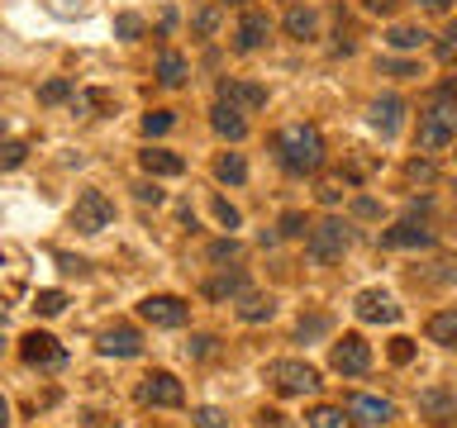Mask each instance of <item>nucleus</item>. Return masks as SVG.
I'll return each instance as SVG.
<instances>
[{
	"label": "nucleus",
	"mask_w": 457,
	"mask_h": 428,
	"mask_svg": "<svg viewBox=\"0 0 457 428\" xmlns=\"http://www.w3.org/2000/svg\"><path fill=\"white\" fill-rule=\"evenodd\" d=\"M271 148H277V162L291 171V177H310V171H320L324 162V138L314 124H286L277 138H271Z\"/></svg>",
	"instance_id": "1"
},
{
	"label": "nucleus",
	"mask_w": 457,
	"mask_h": 428,
	"mask_svg": "<svg viewBox=\"0 0 457 428\" xmlns=\"http://www.w3.org/2000/svg\"><path fill=\"white\" fill-rule=\"evenodd\" d=\"M348 243H353V234L343 219H320L305 238V252H310V262H338L348 252Z\"/></svg>",
	"instance_id": "2"
},
{
	"label": "nucleus",
	"mask_w": 457,
	"mask_h": 428,
	"mask_svg": "<svg viewBox=\"0 0 457 428\" xmlns=\"http://www.w3.org/2000/svg\"><path fill=\"white\" fill-rule=\"evenodd\" d=\"M267 381L277 385L281 395H314L320 391V371L310 362H295V357H281V362L267 366Z\"/></svg>",
	"instance_id": "3"
},
{
	"label": "nucleus",
	"mask_w": 457,
	"mask_h": 428,
	"mask_svg": "<svg viewBox=\"0 0 457 428\" xmlns=\"http://www.w3.org/2000/svg\"><path fill=\"white\" fill-rule=\"evenodd\" d=\"M110 224H114V200L105 191H81L77 210H71V228L77 234H105Z\"/></svg>",
	"instance_id": "4"
},
{
	"label": "nucleus",
	"mask_w": 457,
	"mask_h": 428,
	"mask_svg": "<svg viewBox=\"0 0 457 428\" xmlns=\"http://www.w3.org/2000/svg\"><path fill=\"white\" fill-rule=\"evenodd\" d=\"M448 143H457V110L438 100L428 114H420V148L424 152H443Z\"/></svg>",
	"instance_id": "5"
},
{
	"label": "nucleus",
	"mask_w": 457,
	"mask_h": 428,
	"mask_svg": "<svg viewBox=\"0 0 457 428\" xmlns=\"http://www.w3.org/2000/svg\"><path fill=\"white\" fill-rule=\"evenodd\" d=\"M138 399L143 405H157V409H177L186 399V391H181V381L171 376V371H148L143 385H138Z\"/></svg>",
	"instance_id": "6"
},
{
	"label": "nucleus",
	"mask_w": 457,
	"mask_h": 428,
	"mask_svg": "<svg viewBox=\"0 0 457 428\" xmlns=\"http://www.w3.org/2000/svg\"><path fill=\"white\" fill-rule=\"evenodd\" d=\"M138 314H143L153 328H181L186 319H191V305H186V300H177V295H148V300L138 305Z\"/></svg>",
	"instance_id": "7"
},
{
	"label": "nucleus",
	"mask_w": 457,
	"mask_h": 428,
	"mask_svg": "<svg viewBox=\"0 0 457 428\" xmlns=\"http://www.w3.org/2000/svg\"><path fill=\"white\" fill-rule=\"evenodd\" d=\"M371 366V348L357 333H343V342H334V371L338 376H367Z\"/></svg>",
	"instance_id": "8"
},
{
	"label": "nucleus",
	"mask_w": 457,
	"mask_h": 428,
	"mask_svg": "<svg viewBox=\"0 0 457 428\" xmlns=\"http://www.w3.org/2000/svg\"><path fill=\"white\" fill-rule=\"evenodd\" d=\"M20 357H24L29 366H43V371H57V366L67 362V352L57 348L53 333H29V338L20 342Z\"/></svg>",
	"instance_id": "9"
},
{
	"label": "nucleus",
	"mask_w": 457,
	"mask_h": 428,
	"mask_svg": "<svg viewBox=\"0 0 457 428\" xmlns=\"http://www.w3.org/2000/svg\"><path fill=\"white\" fill-rule=\"evenodd\" d=\"M367 119H371V128H377L381 138H395V134H400V119H405V100H400V95H381V100H371Z\"/></svg>",
	"instance_id": "10"
},
{
	"label": "nucleus",
	"mask_w": 457,
	"mask_h": 428,
	"mask_svg": "<svg viewBox=\"0 0 457 428\" xmlns=\"http://www.w3.org/2000/svg\"><path fill=\"white\" fill-rule=\"evenodd\" d=\"M357 319H367V324H395L400 319V305L386 291H362V295H357Z\"/></svg>",
	"instance_id": "11"
},
{
	"label": "nucleus",
	"mask_w": 457,
	"mask_h": 428,
	"mask_svg": "<svg viewBox=\"0 0 457 428\" xmlns=\"http://www.w3.org/2000/svg\"><path fill=\"white\" fill-rule=\"evenodd\" d=\"M267 34H271V20H267L262 10H248V14H243V20H238L234 48H238V53H257V48H262V43H267Z\"/></svg>",
	"instance_id": "12"
},
{
	"label": "nucleus",
	"mask_w": 457,
	"mask_h": 428,
	"mask_svg": "<svg viewBox=\"0 0 457 428\" xmlns=\"http://www.w3.org/2000/svg\"><path fill=\"white\" fill-rule=\"evenodd\" d=\"M220 100L234 110H262L267 105V86H253V81H220Z\"/></svg>",
	"instance_id": "13"
},
{
	"label": "nucleus",
	"mask_w": 457,
	"mask_h": 428,
	"mask_svg": "<svg viewBox=\"0 0 457 428\" xmlns=\"http://www.w3.org/2000/svg\"><path fill=\"white\" fill-rule=\"evenodd\" d=\"M381 248H434V228L405 219V224L386 228V234H381Z\"/></svg>",
	"instance_id": "14"
},
{
	"label": "nucleus",
	"mask_w": 457,
	"mask_h": 428,
	"mask_svg": "<svg viewBox=\"0 0 457 428\" xmlns=\"http://www.w3.org/2000/svg\"><path fill=\"white\" fill-rule=\"evenodd\" d=\"M96 348L105 352V357H138L143 352V338L134 333V328H105Z\"/></svg>",
	"instance_id": "15"
},
{
	"label": "nucleus",
	"mask_w": 457,
	"mask_h": 428,
	"mask_svg": "<svg viewBox=\"0 0 457 428\" xmlns=\"http://www.w3.org/2000/svg\"><path fill=\"white\" fill-rule=\"evenodd\" d=\"M348 414H357V419H367V424H386V419H395V405L381 395H353Z\"/></svg>",
	"instance_id": "16"
},
{
	"label": "nucleus",
	"mask_w": 457,
	"mask_h": 428,
	"mask_svg": "<svg viewBox=\"0 0 457 428\" xmlns=\"http://www.w3.org/2000/svg\"><path fill=\"white\" fill-rule=\"evenodd\" d=\"M210 124H214V134H220V138H234V143H238L243 134H248V119H243V110L224 105V100L210 110Z\"/></svg>",
	"instance_id": "17"
},
{
	"label": "nucleus",
	"mask_w": 457,
	"mask_h": 428,
	"mask_svg": "<svg viewBox=\"0 0 457 428\" xmlns=\"http://www.w3.org/2000/svg\"><path fill=\"white\" fill-rule=\"evenodd\" d=\"M138 167L148 171V177H181L186 162L177 152H167V148H148V152H138Z\"/></svg>",
	"instance_id": "18"
},
{
	"label": "nucleus",
	"mask_w": 457,
	"mask_h": 428,
	"mask_svg": "<svg viewBox=\"0 0 457 428\" xmlns=\"http://www.w3.org/2000/svg\"><path fill=\"white\" fill-rule=\"evenodd\" d=\"M386 43H391L395 53H414V48H424L428 34L420 24H395V29H386Z\"/></svg>",
	"instance_id": "19"
},
{
	"label": "nucleus",
	"mask_w": 457,
	"mask_h": 428,
	"mask_svg": "<svg viewBox=\"0 0 457 428\" xmlns=\"http://www.w3.org/2000/svg\"><path fill=\"white\" fill-rule=\"evenodd\" d=\"M428 338L443 342V348H457V309H438L428 319Z\"/></svg>",
	"instance_id": "20"
},
{
	"label": "nucleus",
	"mask_w": 457,
	"mask_h": 428,
	"mask_svg": "<svg viewBox=\"0 0 457 428\" xmlns=\"http://www.w3.org/2000/svg\"><path fill=\"white\" fill-rule=\"evenodd\" d=\"M314 29H320V14H314V10H291V14H286V34H291V38H300V43H305V38H314Z\"/></svg>",
	"instance_id": "21"
},
{
	"label": "nucleus",
	"mask_w": 457,
	"mask_h": 428,
	"mask_svg": "<svg viewBox=\"0 0 457 428\" xmlns=\"http://www.w3.org/2000/svg\"><path fill=\"white\" fill-rule=\"evenodd\" d=\"M214 177H220L224 185H243L248 181V162H243L238 152H224L220 162H214Z\"/></svg>",
	"instance_id": "22"
},
{
	"label": "nucleus",
	"mask_w": 457,
	"mask_h": 428,
	"mask_svg": "<svg viewBox=\"0 0 457 428\" xmlns=\"http://www.w3.org/2000/svg\"><path fill=\"white\" fill-rule=\"evenodd\" d=\"M157 81H162V86H181L186 81V57L167 48L162 57H157Z\"/></svg>",
	"instance_id": "23"
},
{
	"label": "nucleus",
	"mask_w": 457,
	"mask_h": 428,
	"mask_svg": "<svg viewBox=\"0 0 457 428\" xmlns=\"http://www.w3.org/2000/svg\"><path fill=\"white\" fill-rule=\"evenodd\" d=\"M205 295H210V300H228V295H248V281H243L238 271H234V276H214V281L205 285Z\"/></svg>",
	"instance_id": "24"
},
{
	"label": "nucleus",
	"mask_w": 457,
	"mask_h": 428,
	"mask_svg": "<svg viewBox=\"0 0 457 428\" xmlns=\"http://www.w3.org/2000/svg\"><path fill=\"white\" fill-rule=\"evenodd\" d=\"M310 428H353V419L343 409H334V405H320L310 414Z\"/></svg>",
	"instance_id": "25"
},
{
	"label": "nucleus",
	"mask_w": 457,
	"mask_h": 428,
	"mask_svg": "<svg viewBox=\"0 0 457 428\" xmlns=\"http://www.w3.org/2000/svg\"><path fill=\"white\" fill-rule=\"evenodd\" d=\"M238 314H243V319H248V324H262V319H271V300H262V295H243V305H238Z\"/></svg>",
	"instance_id": "26"
},
{
	"label": "nucleus",
	"mask_w": 457,
	"mask_h": 428,
	"mask_svg": "<svg viewBox=\"0 0 457 428\" xmlns=\"http://www.w3.org/2000/svg\"><path fill=\"white\" fill-rule=\"evenodd\" d=\"M420 409H424V414H457V395L424 391V395H420Z\"/></svg>",
	"instance_id": "27"
},
{
	"label": "nucleus",
	"mask_w": 457,
	"mask_h": 428,
	"mask_svg": "<svg viewBox=\"0 0 457 428\" xmlns=\"http://www.w3.org/2000/svg\"><path fill=\"white\" fill-rule=\"evenodd\" d=\"M171 124H177V114H171V110H148V114H143V134H148V138L167 134Z\"/></svg>",
	"instance_id": "28"
},
{
	"label": "nucleus",
	"mask_w": 457,
	"mask_h": 428,
	"mask_svg": "<svg viewBox=\"0 0 457 428\" xmlns=\"http://www.w3.org/2000/svg\"><path fill=\"white\" fill-rule=\"evenodd\" d=\"M29 157V143H20V138H10V143H0V171H14Z\"/></svg>",
	"instance_id": "29"
},
{
	"label": "nucleus",
	"mask_w": 457,
	"mask_h": 428,
	"mask_svg": "<svg viewBox=\"0 0 457 428\" xmlns=\"http://www.w3.org/2000/svg\"><path fill=\"white\" fill-rule=\"evenodd\" d=\"M71 95H77V91H71V81H62V77H57V81H48V86L38 91V100H43V105H62V100H71Z\"/></svg>",
	"instance_id": "30"
},
{
	"label": "nucleus",
	"mask_w": 457,
	"mask_h": 428,
	"mask_svg": "<svg viewBox=\"0 0 457 428\" xmlns=\"http://www.w3.org/2000/svg\"><path fill=\"white\" fill-rule=\"evenodd\" d=\"M34 309H38V314H48V319H53V314H62V309H67V295H62V291H38Z\"/></svg>",
	"instance_id": "31"
},
{
	"label": "nucleus",
	"mask_w": 457,
	"mask_h": 428,
	"mask_svg": "<svg viewBox=\"0 0 457 428\" xmlns=\"http://www.w3.org/2000/svg\"><path fill=\"white\" fill-rule=\"evenodd\" d=\"M191 419H195V428H228V419H224V409H214V405H205V409H195Z\"/></svg>",
	"instance_id": "32"
},
{
	"label": "nucleus",
	"mask_w": 457,
	"mask_h": 428,
	"mask_svg": "<svg viewBox=\"0 0 457 428\" xmlns=\"http://www.w3.org/2000/svg\"><path fill=\"white\" fill-rule=\"evenodd\" d=\"M114 34H120L124 43H134L143 34V20H138V14H120V20H114Z\"/></svg>",
	"instance_id": "33"
},
{
	"label": "nucleus",
	"mask_w": 457,
	"mask_h": 428,
	"mask_svg": "<svg viewBox=\"0 0 457 428\" xmlns=\"http://www.w3.org/2000/svg\"><path fill=\"white\" fill-rule=\"evenodd\" d=\"M381 71H386V77H400V81H405V77H420V67H414V62H400V57H381Z\"/></svg>",
	"instance_id": "34"
},
{
	"label": "nucleus",
	"mask_w": 457,
	"mask_h": 428,
	"mask_svg": "<svg viewBox=\"0 0 457 428\" xmlns=\"http://www.w3.org/2000/svg\"><path fill=\"white\" fill-rule=\"evenodd\" d=\"M214 29H220V10H214V5H205V10L195 14V34H200V38H210Z\"/></svg>",
	"instance_id": "35"
},
{
	"label": "nucleus",
	"mask_w": 457,
	"mask_h": 428,
	"mask_svg": "<svg viewBox=\"0 0 457 428\" xmlns=\"http://www.w3.org/2000/svg\"><path fill=\"white\" fill-rule=\"evenodd\" d=\"M438 62H457V24H448V34L438 38Z\"/></svg>",
	"instance_id": "36"
},
{
	"label": "nucleus",
	"mask_w": 457,
	"mask_h": 428,
	"mask_svg": "<svg viewBox=\"0 0 457 428\" xmlns=\"http://www.w3.org/2000/svg\"><path fill=\"white\" fill-rule=\"evenodd\" d=\"M305 228H310V224H305V214H295V210H291V214H281V234H286V238L305 234Z\"/></svg>",
	"instance_id": "37"
},
{
	"label": "nucleus",
	"mask_w": 457,
	"mask_h": 428,
	"mask_svg": "<svg viewBox=\"0 0 457 428\" xmlns=\"http://www.w3.org/2000/svg\"><path fill=\"white\" fill-rule=\"evenodd\" d=\"M214 219H220L224 228H238V210L228 205V200H214Z\"/></svg>",
	"instance_id": "38"
},
{
	"label": "nucleus",
	"mask_w": 457,
	"mask_h": 428,
	"mask_svg": "<svg viewBox=\"0 0 457 428\" xmlns=\"http://www.w3.org/2000/svg\"><path fill=\"white\" fill-rule=\"evenodd\" d=\"M324 328H328L324 314H314V319H300V338H314V333H324Z\"/></svg>",
	"instance_id": "39"
},
{
	"label": "nucleus",
	"mask_w": 457,
	"mask_h": 428,
	"mask_svg": "<svg viewBox=\"0 0 457 428\" xmlns=\"http://www.w3.org/2000/svg\"><path fill=\"white\" fill-rule=\"evenodd\" d=\"M410 357H414V342L410 338H395L391 342V362H410Z\"/></svg>",
	"instance_id": "40"
},
{
	"label": "nucleus",
	"mask_w": 457,
	"mask_h": 428,
	"mask_svg": "<svg viewBox=\"0 0 457 428\" xmlns=\"http://www.w3.org/2000/svg\"><path fill=\"white\" fill-rule=\"evenodd\" d=\"M410 181H434V162H410Z\"/></svg>",
	"instance_id": "41"
},
{
	"label": "nucleus",
	"mask_w": 457,
	"mask_h": 428,
	"mask_svg": "<svg viewBox=\"0 0 457 428\" xmlns=\"http://www.w3.org/2000/svg\"><path fill=\"white\" fill-rule=\"evenodd\" d=\"M210 257H214V262H228V257H238V243H214Z\"/></svg>",
	"instance_id": "42"
},
{
	"label": "nucleus",
	"mask_w": 457,
	"mask_h": 428,
	"mask_svg": "<svg viewBox=\"0 0 457 428\" xmlns=\"http://www.w3.org/2000/svg\"><path fill=\"white\" fill-rule=\"evenodd\" d=\"M438 100H443V105H457V77L438 86Z\"/></svg>",
	"instance_id": "43"
},
{
	"label": "nucleus",
	"mask_w": 457,
	"mask_h": 428,
	"mask_svg": "<svg viewBox=\"0 0 457 428\" xmlns=\"http://www.w3.org/2000/svg\"><path fill=\"white\" fill-rule=\"evenodd\" d=\"M138 200L143 205H162V191H157V185H138Z\"/></svg>",
	"instance_id": "44"
},
{
	"label": "nucleus",
	"mask_w": 457,
	"mask_h": 428,
	"mask_svg": "<svg viewBox=\"0 0 457 428\" xmlns=\"http://www.w3.org/2000/svg\"><path fill=\"white\" fill-rule=\"evenodd\" d=\"M362 5H367L371 14H391V10L400 5V0H362Z\"/></svg>",
	"instance_id": "45"
},
{
	"label": "nucleus",
	"mask_w": 457,
	"mask_h": 428,
	"mask_svg": "<svg viewBox=\"0 0 457 428\" xmlns=\"http://www.w3.org/2000/svg\"><path fill=\"white\" fill-rule=\"evenodd\" d=\"M191 352H195V357H210V352H214V338H195Z\"/></svg>",
	"instance_id": "46"
},
{
	"label": "nucleus",
	"mask_w": 457,
	"mask_h": 428,
	"mask_svg": "<svg viewBox=\"0 0 457 428\" xmlns=\"http://www.w3.org/2000/svg\"><path fill=\"white\" fill-rule=\"evenodd\" d=\"M420 5H424V10H448L453 0H420Z\"/></svg>",
	"instance_id": "47"
},
{
	"label": "nucleus",
	"mask_w": 457,
	"mask_h": 428,
	"mask_svg": "<svg viewBox=\"0 0 457 428\" xmlns=\"http://www.w3.org/2000/svg\"><path fill=\"white\" fill-rule=\"evenodd\" d=\"M5 424H10V405L0 399V428H5Z\"/></svg>",
	"instance_id": "48"
},
{
	"label": "nucleus",
	"mask_w": 457,
	"mask_h": 428,
	"mask_svg": "<svg viewBox=\"0 0 457 428\" xmlns=\"http://www.w3.org/2000/svg\"><path fill=\"white\" fill-rule=\"evenodd\" d=\"M0 328H5V309H0Z\"/></svg>",
	"instance_id": "49"
}]
</instances>
